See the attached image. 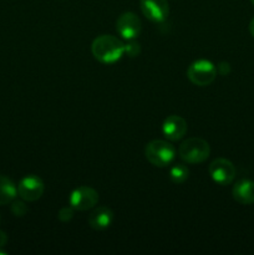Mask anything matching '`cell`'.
Returning <instances> with one entry per match:
<instances>
[{"instance_id": "ac0fdd59", "label": "cell", "mask_w": 254, "mask_h": 255, "mask_svg": "<svg viewBox=\"0 0 254 255\" xmlns=\"http://www.w3.org/2000/svg\"><path fill=\"white\" fill-rule=\"evenodd\" d=\"M217 72H218V74H221L222 76H226V75H228L229 72H231V66H229L228 62H226V61L219 62L218 66H217Z\"/></svg>"}, {"instance_id": "2e32d148", "label": "cell", "mask_w": 254, "mask_h": 255, "mask_svg": "<svg viewBox=\"0 0 254 255\" xmlns=\"http://www.w3.org/2000/svg\"><path fill=\"white\" fill-rule=\"evenodd\" d=\"M11 212L15 217H24L27 213L26 204L22 201H15L11 204Z\"/></svg>"}, {"instance_id": "7c38bea8", "label": "cell", "mask_w": 254, "mask_h": 255, "mask_svg": "<svg viewBox=\"0 0 254 255\" xmlns=\"http://www.w3.org/2000/svg\"><path fill=\"white\" fill-rule=\"evenodd\" d=\"M114 222V213L107 207H97L90 213L87 223L95 231H105Z\"/></svg>"}, {"instance_id": "277c9868", "label": "cell", "mask_w": 254, "mask_h": 255, "mask_svg": "<svg viewBox=\"0 0 254 255\" xmlns=\"http://www.w3.org/2000/svg\"><path fill=\"white\" fill-rule=\"evenodd\" d=\"M187 76L197 86H208L216 80L217 67L209 60H197L187 70Z\"/></svg>"}, {"instance_id": "6da1fadb", "label": "cell", "mask_w": 254, "mask_h": 255, "mask_svg": "<svg viewBox=\"0 0 254 255\" xmlns=\"http://www.w3.org/2000/svg\"><path fill=\"white\" fill-rule=\"evenodd\" d=\"M91 51L97 61L111 65L119 61L125 54V44L116 36L101 35L92 41Z\"/></svg>"}, {"instance_id": "603a6c76", "label": "cell", "mask_w": 254, "mask_h": 255, "mask_svg": "<svg viewBox=\"0 0 254 255\" xmlns=\"http://www.w3.org/2000/svg\"><path fill=\"white\" fill-rule=\"evenodd\" d=\"M0 221H1V217H0Z\"/></svg>"}, {"instance_id": "ffe728a7", "label": "cell", "mask_w": 254, "mask_h": 255, "mask_svg": "<svg viewBox=\"0 0 254 255\" xmlns=\"http://www.w3.org/2000/svg\"><path fill=\"white\" fill-rule=\"evenodd\" d=\"M249 32H251L252 36L254 37V17L251 20V22H249Z\"/></svg>"}, {"instance_id": "e0dca14e", "label": "cell", "mask_w": 254, "mask_h": 255, "mask_svg": "<svg viewBox=\"0 0 254 255\" xmlns=\"http://www.w3.org/2000/svg\"><path fill=\"white\" fill-rule=\"evenodd\" d=\"M74 211L75 209L72 208L71 206L70 207H64V208H61L59 211V214H57V218L60 219L61 222H70L72 219V217H74Z\"/></svg>"}, {"instance_id": "ba28073f", "label": "cell", "mask_w": 254, "mask_h": 255, "mask_svg": "<svg viewBox=\"0 0 254 255\" xmlns=\"http://www.w3.org/2000/svg\"><path fill=\"white\" fill-rule=\"evenodd\" d=\"M99 202V193L91 187H80L71 192L69 203L75 211H87L94 208Z\"/></svg>"}, {"instance_id": "7402d4cb", "label": "cell", "mask_w": 254, "mask_h": 255, "mask_svg": "<svg viewBox=\"0 0 254 255\" xmlns=\"http://www.w3.org/2000/svg\"><path fill=\"white\" fill-rule=\"evenodd\" d=\"M251 2H252V4H253V5H254V0H251Z\"/></svg>"}, {"instance_id": "44dd1931", "label": "cell", "mask_w": 254, "mask_h": 255, "mask_svg": "<svg viewBox=\"0 0 254 255\" xmlns=\"http://www.w3.org/2000/svg\"><path fill=\"white\" fill-rule=\"evenodd\" d=\"M0 254H1V255H6L7 253H6V252H4V251H1V249H0Z\"/></svg>"}, {"instance_id": "5bb4252c", "label": "cell", "mask_w": 254, "mask_h": 255, "mask_svg": "<svg viewBox=\"0 0 254 255\" xmlns=\"http://www.w3.org/2000/svg\"><path fill=\"white\" fill-rule=\"evenodd\" d=\"M189 169L188 167L182 163H177L169 169V178L173 183H183L188 179Z\"/></svg>"}, {"instance_id": "7a4b0ae2", "label": "cell", "mask_w": 254, "mask_h": 255, "mask_svg": "<svg viewBox=\"0 0 254 255\" xmlns=\"http://www.w3.org/2000/svg\"><path fill=\"white\" fill-rule=\"evenodd\" d=\"M144 156L147 161L156 167H166L172 163L176 157V148L169 142L163 139H154L144 147Z\"/></svg>"}, {"instance_id": "8992f818", "label": "cell", "mask_w": 254, "mask_h": 255, "mask_svg": "<svg viewBox=\"0 0 254 255\" xmlns=\"http://www.w3.org/2000/svg\"><path fill=\"white\" fill-rule=\"evenodd\" d=\"M44 182L41 181V178L34 176V174L24 177L17 184V194L22 201L26 202H35L40 199L44 194Z\"/></svg>"}, {"instance_id": "d6986e66", "label": "cell", "mask_w": 254, "mask_h": 255, "mask_svg": "<svg viewBox=\"0 0 254 255\" xmlns=\"http://www.w3.org/2000/svg\"><path fill=\"white\" fill-rule=\"evenodd\" d=\"M6 242H7V234L5 233V232L0 231V248L5 247Z\"/></svg>"}, {"instance_id": "52a82bcc", "label": "cell", "mask_w": 254, "mask_h": 255, "mask_svg": "<svg viewBox=\"0 0 254 255\" xmlns=\"http://www.w3.org/2000/svg\"><path fill=\"white\" fill-rule=\"evenodd\" d=\"M116 30L121 37L129 41L134 40L142 30V24L139 17L134 12L127 11L120 15L116 21Z\"/></svg>"}, {"instance_id": "9a60e30c", "label": "cell", "mask_w": 254, "mask_h": 255, "mask_svg": "<svg viewBox=\"0 0 254 255\" xmlns=\"http://www.w3.org/2000/svg\"><path fill=\"white\" fill-rule=\"evenodd\" d=\"M125 54H127V56L129 57L138 56L141 54V46H139L138 42L129 40V42L125 44Z\"/></svg>"}, {"instance_id": "9c48e42d", "label": "cell", "mask_w": 254, "mask_h": 255, "mask_svg": "<svg viewBox=\"0 0 254 255\" xmlns=\"http://www.w3.org/2000/svg\"><path fill=\"white\" fill-rule=\"evenodd\" d=\"M141 11L152 22H163L169 14L167 0H139Z\"/></svg>"}, {"instance_id": "4fadbf2b", "label": "cell", "mask_w": 254, "mask_h": 255, "mask_svg": "<svg viewBox=\"0 0 254 255\" xmlns=\"http://www.w3.org/2000/svg\"><path fill=\"white\" fill-rule=\"evenodd\" d=\"M17 187L6 176L0 174V206L9 204L16 198Z\"/></svg>"}, {"instance_id": "5b68a950", "label": "cell", "mask_w": 254, "mask_h": 255, "mask_svg": "<svg viewBox=\"0 0 254 255\" xmlns=\"http://www.w3.org/2000/svg\"><path fill=\"white\" fill-rule=\"evenodd\" d=\"M209 174L216 183L228 186L236 178V167L229 159L217 158L209 164Z\"/></svg>"}, {"instance_id": "8fae6325", "label": "cell", "mask_w": 254, "mask_h": 255, "mask_svg": "<svg viewBox=\"0 0 254 255\" xmlns=\"http://www.w3.org/2000/svg\"><path fill=\"white\" fill-rule=\"evenodd\" d=\"M232 196L234 201L243 206L254 203V181L252 179H241L237 182L232 189Z\"/></svg>"}, {"instance_id": "30bf717a", "label": "cell", "mask_w": 254, "mask_h": 255, "mask_svg": "<svg viewBox=\"0 0 254 255\" xmlns=\"http://www.w3.org/2000/svg\"><path fill=\"white\" fill-rule=\"evenodd\" d=\"M187 132V122L177 115L167 117L162 125V133L168 141H179Z\"/></svg>"}, {"instance_id": "3957f363", "label": "cell", "mask_w": 254, "mask_h": 255, "mask_svg": "<svg viewBox=\"0 0 254 255\" xmlns=\"http://www.w3.org/2000/svg\"><path fill=\"white\" fill-rule=\"evenodd\" d=\"M211 153L208 142L199 137H192L186 139L183 143L179 146L178 154L184 162L187 163H202L206 161Z\"/></svg>"}]
</instances>
